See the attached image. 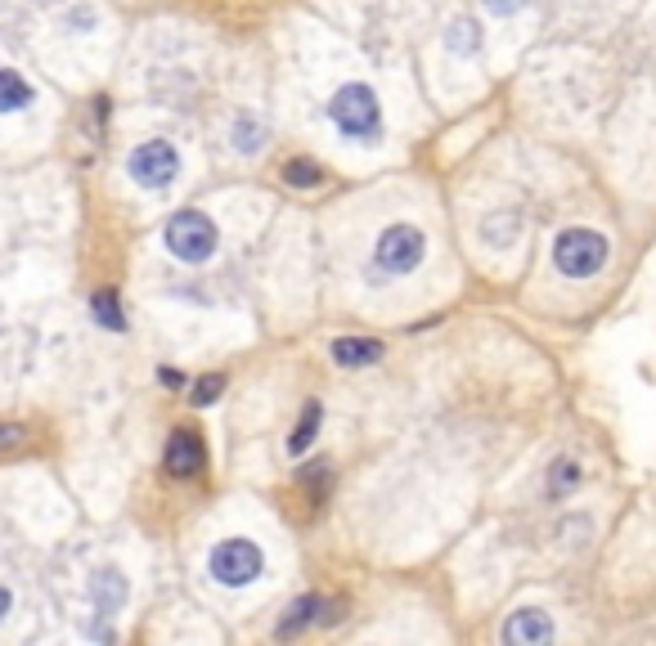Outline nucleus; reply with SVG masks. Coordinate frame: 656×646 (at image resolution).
Listing matches in <instances>:
<instances>
[{
    "instance_id": "nucleus-20",
    "label": "nucleus",
    "mask_w": 656,
    "mask_h": 646,
    "mask_svg": "<svg viewBox=\"0 0 656 646\" xmlns=\"http://www.w3.org/2000/svg\"><path fill=\"white\" fill-rule=\"evenodd\" d=\"M486 5H490L495 14H518V10H522V0H486Z\"/></svg>"
},
{
    "instance_id": "nucleus-7",
    "label": "nucleus",
    "mask_w": 656,
    "mask_h": 646,
    "mask_svg": "<svg viewBox=\"0 0 656 646\" xmlns=\"http://www.w3.org/2000/svg\"><path fill=\"white\" fill-rule=\"evenodd\" d=\"M203 467V440L190 427H175L167 440V472L171 476H194Z\"/></svg>"
},
{
    "instance_id": "nucleus-17",
    "label": "nucleus",
    "mask_w": 656,
    "mask_h": 646,
    "mask_svg": "<svg viewBox=\"0 0 656 646\" xmlns=\"http://www.w3.org/2000/svg\"><path fill=\"white\" fill-rule=\"evenodd\" d=\"M221 391H226V377H221V373L198 377V382H194V404H198V409H207L211 400H221Z\"/></svg>"
},
{
    "instance_id": "nucleus-10",
    "label": "nucleus",
    "mask_w": 656,
    "mask_h": 646,
    "mask_svg": "<svg viewBox=\"0 0 656 646\" xmlns=\"http://www.w3.org/2000/svg\"><path fill=\"white\" fill-rule=\"evenodd\" d=\"M90 597H95V611H99V615H113L118 606L126 601V580H122V570H113V565L99 570L95 584H90Z\"/></svg>"
},
{
    "instance_id": "nucleus-14",
    "label": "nucleus",
    "mask_w": 656,
    "mask_h": 646,
    "mask_svg": "<svg viewBox=\"0 0 656 646\" xmlns=\"http://www.w3.org/2000/svg\"><path fill=\"white\" fill-rule=\"evenodd\" d=\"M319 423H324V409H319V404H306V409H302V423H297V431H293V440H288V449H293V453H306L311 440H315V431H319Z\"/></svg>"
},
{
    "instance_id": "nucleus-21",
    "label": "nucleus",
    "mask_w": 656,
    "mask_h": 646,
    "mask_svg": "<svg viewBox=\"0 0 656 646\" xmlns=\"http://www.w3.org/2000/svg\"><path fill=\"white\" fill-rule=\"evenodd\" d=\"M158 382H162V387H175V391H180V387H185V377H180L175 368H162V373H158Z\"/></svg>"
},
{
    "instance_id": "nucleus-19",
    "label": "nucleus",
    "mask_w": 656,
    "mask_h": 646,
    "mask_svg": "<svg viewBox=\"0 0 656 646\" xmlns=\"http://www.w3.org/2000/svg\"><path fill=\"white\" fill-rule=\"evenodd\" d=\"M234 148H243V154H257V148H262V126L257 122H239L234 126Z\"/></svg>"
},
{
    "instance_id": "nucleus-4",
    "label": "nucleus",
    "mask_w": 656,
    "mask_h": 646,
    "mask_svg": "<svg viewBox=\"0 0 656 646\" xmlns=\"http://www.w3.org/2000/svg\"><path fill=\"white\" fill-rule=\"evenodd\" d=\"M216 224L203 216V211H175L171 220H167V247L180 256V260H190V265H198V260H207L211 252H216Z\"/></svg>"
},
{
    "instance_id": "nucleus-23",
    "label": "nucleus",
    "mask_w": 656,
    "mask_h": 646,
    "mask_svg": "<svg viewBox=\"0 0 656 646\" xmlns=\"http://www.w3.org/2000/svg\"><path fill=\"white\" fill-rule=\"evenodd\" d=\"M68 23H72V27H90L95 14H90V10H77V14H68Z\"/></svg>"
},
{
    "instance_id": "nucleus-12",
    "label": "nucleus",
    "mask_w": 656,
    "mask_h": 646,
    "mask_svg": "<svg viewBox=\"0 0 656 646\" xmlns=\"http://www.w3.org/2000/svg\"><path fill=\"white\" fill-rule=\"evenodd\" d=\"M32 103V86L19 77V72H0V112H23Z\"/></svg>"
},
{
    "instance_id": "nucleus-11",
    "label": "nucleus",
    "mask_w": 656,
    "mask_h": 646,
    "mask_svg": "<svg viewBox=\"0 0 656 646\" xmlns=\"http://www.w3.org/2000/svg\"><path fill=\"white\" fill-rule=\"evenodd\" d=\"M90 310H95V319H99L108 332H122V328H126L122 301H118V292H113V288H99V292L90 296Z\"/></svg>"
},
{
    "instance_id": "nucleus-3",
    "label": "nucleus",
    "mask_w": 656,
    "mask_h": 646,
    "mask_svg": "<svg viewBox=\"0 0 656 646\" xmlns=\"http://www.w3.org/2000/svg\"><path fill=\"white\" fill-rule=\"evenodd\" d=\"M262 548L257 544H247V539H226V544H216L211 557H207V570H211V580L216 584H226V588H243L262 575Z\"/></svg>"
},
{
    "instance_id": "nucleus-5",
    "label": "nucleus",
    "mask_w": 656,
    "mask_h": 646,
    "mask_svg": "<svg viewBox=\"0 0 656 646\" xmlns=\"http://www.w3.org/2000/svg\"><path fill=\"white\" fill-rule=\"evenodd\" d=\"M423 252H427V239L414 224H391L374 247V265H378V275H410V270H418Z\"/></svg>"
},
{
    "instance_id": "nucleus-9",
    "label": "nucleus",
    "mask_w": 656,
    "mask_h": 646,
    "mask_svg": "<svg viewBox=\"0 0 656 646\" xmlns=\"http://www.w3.org/2000/svg\"><path fill=\"white\" fill-rule=\"evenodd\" d=\"M503 637L508 642H554V620L544 615V611H518L513 620L503 624Z\"/></svg>"
},
{
    "instance_id": "nucleus-1",
    "label": "nucleus",
    "mask_w": 656,
    "mask_h": 646,
    "mask_svg": "<svg viewBox=\"0 0 656 646\" xmlns=\"http://www.w3.org/2000/svg\"><path fill=\"white\" fill-rule=\"evenodd\" d=\"M328 118L333 126L347 135V139H378L382 131V108H378V95L369 86H342L333 99H328Z\"/></svg>"
},
{
    "instance_id": "nucleus-24",
    "label": "nucleus",
    "mask_w": 656,
    "mask_h": 646,
    "mask_svg": "<svg viewBox=\"0 0 656 646\" xmlns=\"http://www.w3.org/2000/svg\"><path fill=\"white\" fill-rule=\"evenodd\" d=\"M5 615H10V588L0 584V620H5Z\"/></svg>"
},
{
    "instance_id": "nucleus-13",
    "label": "nucleus",
    "mask_w": 656,
    "mask_h": 646,
    "mask_svg": "<svg viewBox=\"0 0 656 646\" xmlns=\"http://www.w3.org/2000/svg\"><path fill=\"white\" fill-rule=\"evenodd\" d=\"M319 611H324V601L319 597H302L297 606H293V615H288V620H279V637H293V633H302L311 620H319Z\"/></svg>"
},
{
    "instance_id": "nucleus-18",
    "label": "nucleus",
    "mask_w": 656,
    "mask_h": 646,
    "mask_svg": "<svg viewBox=\"0 0 656 646\" xmlns=\"http://www.w3.org/2000/svg\"><path fill=\"white\" fill-rule=\"evenodd\" d=\"M575 485H580V467H575L571 459L554 463V476H549V493H567V489H575Z\"/></svg>"
},
{
    "instance_id": "nucleus-6",
    "label": "nucleus",
    "mask_w": 656,
    "mask_h": 646,
    "mask_svg": "<svg viewBox=\"0 0 656 646\" xmlns=\"http://www.w3.org/2000/svg\"><path fill=\"white\" fill-rule=\"evenodd\" d=\"M126 167H131V175L144 188H167L175 180V171H180V154L167 139H149V144H139L135 154L126 158Z\"/></svg>"
},
{
    "instance_id": "nucleus-2",
    "label": "nucleus",
    "mask_w": 656,
    "mask_h": 646,
    "mask_svg": "<svg viewBox=\"0 0 656 646\" xmlns=\"http://www.w3.org/2000/svg\"><path fill=\"white\" fill-rule=\"evenodd\" d=\"M554 260L567 279H594L607 265V239L594 230H567L554 243Z\"/></svg>"
},
{
    "instance_id": "nucleus-8",
    "label": "nucleus",
    "mask_w": 656,
    "mask_h": 646,
    "mask_svg": "<svg viewBox=\"0 0 656 646\" xmlns=\"http://www.w3.org/2000/svg\"><path fill=\"white\" fill-rule=\"evenodd\" d=\"M387 351H382V341H374V337H338L333 341V359L342 364V368H369V364H378Z\"/></svg>"
},
{
    "instance_id": "nucleus-16",
    "label": "nucleus",
    "mask_w": 656,
    "mask_h": 646,
    "mask_svg": "<svg viewBox=\"0 0 656 646\" xmlns=\"http://www.w3.org/2000/svg\"><path fill=\"white\" fill-rule=\"evenodd\" d=\"M283 180L293 184V188H315V184H324V167L311 162V158H293V162L283 167Z\"/></svg>"
},
{
    "instance_id": "nucleus-22",
    "label": "nucleus",
    "mask_w": 656,
    "mask_h": 646,
    "mask_svg": "<svg viewBox=\"0 0 656 646\" xmlns=\"http://www.w3.org/2000/svg\"><path fill=\"white\" fill-rule=\"evenodd\" d=\"M23 440V427H10V423H0V444H14Z\"/></svg>"
},
{
    "instance_id": "nucleus-15",
    "label": "nucleus",
    "mask_w": 656,
    "mask_h": 646,
    "mask_svg": "<svg viewBox=\"0 0 656 646\" xmlns=\"http://www.w3.org/2000/svg\"><path fill=\"white\" fill-rule=\"evenodd\" d=\"M477 36H482V32H477V23H472V19H454L450 32H446V41H450L454 54H477V46H482Z\"/></svg>"
}]
</instances>
